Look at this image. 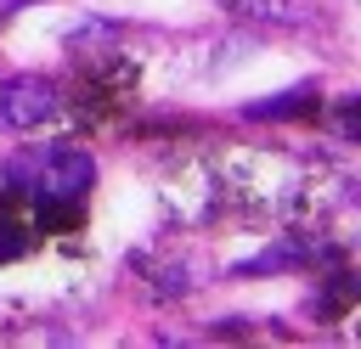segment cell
I'll use <instances>...</instances> for the list:
<instances>
[{
	"label": "cell",
	"instance_id": "3957f363",
	"mask_svg": "<svg viewBox=\"0 0 361 349\" xmlns=\"http://www.w3.org/2000/svg\"><path fill=\"white\" fill-rule=\"evenodd\" d=\"M310 107H316V90L299 84V90H288V96H276V101H254L248 118H293V113H310Z\"/></svg>",
	"mask_w": 361,
	"mask_h": 349
},
{
	"label": "cell",
	"instance_id": "6da1fadb",
	"mask_svg": "<svg viewBox=\"0 0 361 349\" xmlns=\"http://www.w3.org/2000/svg\"><path fill=\"white\" fill-rule=\"evenodd\" d=\"M51 113H56V84H51V79H39V73H17V79L0 84V124H11V129H34V124H45Z\"/></svg>",
	"mask_w": 361,
	"mask_h": 349
},
{
	"label": "cell",
	"instance_id": "7a4b0ae2",
	"mask_svg": "<svg viewBox=\"0 0 361 349\" xmlns=\"http://www.w3.org/2000/svg\"><path fill=\"white\" fill-rule=\"evenodd\" d=\"M90 186H96V163H90V152H51V163L39 169V203H79V197H90Z\"/></svg>",
	"mask_w": 361,
	"mask_h": 349
}]
</instances>
